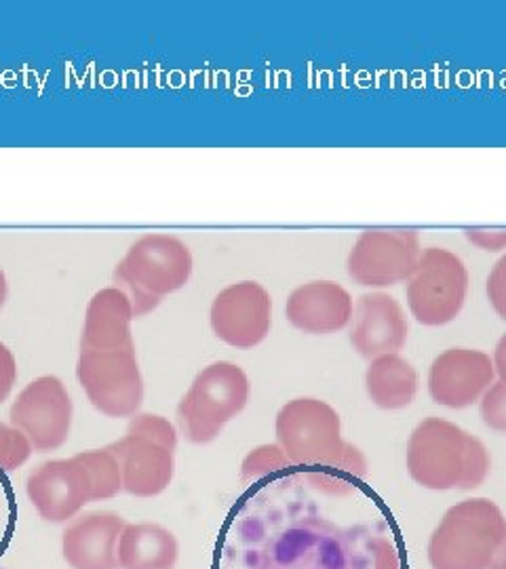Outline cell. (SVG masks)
Listing matches in <instances>:
<instances>
[{
    "instance_id": "cell-1",
    "label": "cell",
    "mask_w": 506,
    "mask_h": 569,
    "mask_svg": "<svg viewBox=\"0 0 506 569\" xmlns=\"http://www.w3.org/2000/svg\"><path fill=\"white\" fill-rule=\"evenodd\" d=\"M277 446L306 483L324 496L345 498L367 477L364 451L343 437L340 413L315 397L285 403L275 420Z\"/></svg>"
},
{
    "instance_id": "cell-2",
    "label": "cell",
    "mask_w": 506,
    "mask_h": 569,
    "mask_svg": "<svg viewBox=\"0 0 506 569\" xmlns=\"http://www.w3.org/2000/svg\"><path fill=\"white\" fill-rule=\"evenodd\" d=\"M405 468L420 488L470 491L486 483L492 458L482 439L449 420L430 416L407 439Z\"/></svg>"
},
{
    "instance_id": "cell-3",
    "label": "cell",
    "mask_w": 506,
    "mask_h": 569,
    "mask_svg": "<svg viewBox=\"0 0 506 569\" xmlns=\"http://www.w3.org/2000/svg\"><path fill=\"white\" fill-rule=\"evenodd\" d=\"M430 569H506V517L489 498L446 510L426 547Z\"/></svg>"
},
{
    "instance_id": "cell-4",
    "label": "cell",
    "mask_w": 506,
    "mask_h": 569,
    "mask_svg": "<svg viewBox=\"0 0 506 569\" xmlns=\"http://www.w3.org/2000/svg\"><path fill=\"white\" fill-rule=\"evenodd\" d=\"M190 277L192 253L182 239L146 234L115 268V287L127 296L133 317L140 319L161 305L162 298L183 289Z\"/></svg>"
},
{
    "instance_id": "cell-5",
    "label": "cell",
    "mask_w": 506,
    "mask_h": 569,
    "mask_svg": "<svg viewBox=\"0 0 506 569\" xmlns=\"http://www.w3.org/2000/svg\"><path fill=\"white\" fill-rule=\"evenodd\" d=\"M251 395L245 369L230 361H216L202 367L178 406V428L192 446H207L222 435L224 427L235 420Z\"/></svg>"
},
{
    "instance_id": "cell-6",
    "label": "cell",
    "mask_w": 506,
    "mask_h": 569,
    "mask_svg": "<svg viewBox=\"0 0 506 569\" xmlns=\"http://www.w3.org/2000/svg\"><path fill=\"white\" fill-rule=\"evenodd\" d=\"M468 270L460 256L446 247L423 251L414 274L405 287L411 317L425 327L452 323L465 308Z\"/></svg>"
},
{
    "instance_id": "cell-7",
    "label": "cell",
    "mask_w": 506,
    "mask_h": 569,
    "mask_svg": "<svg viewBox=\"0 0 506 569\" xmlns=\"http://www.w3.org/2000/svg\"><path fill=\"white\" fill-rule=\"evenodd\" d=\"M77 378L87 399L108 418H133L143 401V378L136 348L81 350Z\"/></svg>"
},
{
    "instance_id": "cell-8",
    "label": "cell",
    "mask_w": 506,
    "mask_h": 569,
    "mask_svg": "<svg viewBox=\"0 0 506 569\" xmlns=\"http://www.w3.org/2000/svg\"><path fill=\"white\" fill-rule=\"evenodd\" d=\"M254 569H348L345 529L324 517H300L264 545Z\"/></svg>"
},
{
    "instance_id": "cell-9",
    "label": "cell",
    "mask_w": 506,
    "mask_h": 569,
    "mask_svg": "<svg viewBox=\"0 0 506 569\" xmlns=\"http://www.w3.org/2000/svg\"><path fill=\"white\" fill-rule=\"evenodd\" d=\"M423 256L420 234L414 228H371L353 244L346 268L348 277L364 287L407 283Z\"/></svg>"
},
{
    "instance_id": "cell-10",
    "label": "cell",
    "mask_w": 506,
    "mask_h": 569,
    "mask_svg": "<svg viewBox=\"0 0 506 569\" xmlns=\"http://www.w3.org/2000/svg\"><path fill=\"white\" fill-rule=\"evenodd\" d=\"M75 406L56 376H41L21 390L11 407L9 425L23 432L34 451L60 449L72 430Z\"/></svg>"
},
{
    "instance_id": "cell-11",
    "label": "cell",
    "mask_w": 506,
    "mask_h": 569,
    "mask_svg": "<svg viewBox=\"0 0 506 569\" xmlns=\"http://www.w3.org/2000/svg\"><path fill=\"white\" fill-rule=\"evenodd\" d=\"M214 336L232 348L249 350L262 345L272 327V298L258 281L228 284L209 310Z\"/></svg>"
},
{
    "instance_id": "cell-12",
    "label": "cell",
    "mask_w": 506,
    "mask_h": 569,
    "mask_svg": "<svg viewBox=\"0 0 506 569\" xmlns=\"http://www.w3.org/2000/svg\"><path fill=\"white\" fill-rule=\"evenodd\" d=\"M496 382L492 357L477 348H447L428 367L426 388L437 406L466 409L482 401Z\"/></svg>"
},
{
    "instance_id": "cell-13",
    "label": "cell",
    "mask_w": 506,
    "mask_h": 569,
    "mask_svg": "<svg viewBox=\"0 0 506 569\" xmlns=\"http://www.w3.org/2000/svg\"><path fill=\"white\" fill-rule=\"evenodd\" d=\"M26 493L39 517L49 523H68L85 505L93 502L91 477L79 456L42 462L28 475Z\"/></svg>"
},
{
    "instance_id": "cell-14",
    "label": "cell",
    "mask_w": 506,
    "mask_h": 569,
    "mask_svg": "<svg viewBox=\"0 0 506 569\" xmlns=\"http://www.w3.org/2000/svg\"><path fill=\"white\" fill-rule=\"evenodd\" d=\"M407 317L404 306L385 291L364 293L350 321V345L359 357L374 361L383 355H399L407 345Z\"/></svg>"
},
{
    "instance_id": "cell-15",
    "label": "cell",
    "mask_w": 506,
    "mask_h": 569,
    "mask_svg": "<svg viewBox=\"0 0 506 569\" xmlns=\"http://www.w3.org/2000/svg\"><path fill=\"white\" fill-rule=\"evenodd\" d=\"M127 521L110 510L77 515L61 533V552L72 569H119V538Z\"/></svg>"
},
{
    "instance_id": "cell-16",
    "label": "cell",
    "mask_w": 506,
    "mask_h": 569,
    "mask_svg": "<svg viewBox=\"0 0 506 569\" xmlns=\"http://www.w3.org/2000/svg\"><path fill=\"white\" fill-rule=\"evenodd\" d=\"M108 449L121 465L122 491L129 496L155 498L171 486L176 449L136 432H127Z\"/></svg>"
},
{
    "instance_id": "cell-17",
    "label": "cell",
    "mask_w": 506,
    "mask_h": 569,
    "mask_svg": "<svg viewBox=\"0 0 506 569\" xmlns=\"http://www.w3.org/2000/svg\"><path fill=\"white\" fill-rule=\"evenodd\" d=\"M353 296L336 281H310L296 287L285 305V319L308 336H329L350 326Z\"/></svg>"
},
{
    "instance_id": "cell-18",
    "label": "cell",
    "mask_w": 506,
    "mask_h": 569,
    "mask_svg": "<svg viewBox=\"0 0 506 569\" xmlns=\"http://www.w3.org/2000/svg\"><path fill=\"white\" fill-rule=\"evenodd\" d=\"M133 310L117 287L98 291L85 312L81 350H129L133 346Z\"/></svg>"
},
{
    "instance_id": "cell-19",
    "label": "cell",
    "mask_w": 506,
    "mask_h": 569,
    "mask_svg": "<svg viewBox=\"0 0 506 569\" xmlns=\"http://www.w3.org/2000/svg\"><path fill=\"white\" fill-rule=\"evenodd\" d=\"M119 569H173L180 559L178 538L157 523H127L119 538Z\"/></svg>"
},
{
    "instance_id": "cell-20",
    "label": "cell",
    "mask_w": 506,
    "mask_h": 569,
    "mask_svg": "<svg viewBox=\"0 0 506 569\" xmlns=\"http://www.w3.org/2000/svg\"><path fill=\"white\" fill-rule=\"evenodd\" d=\"M418 371L401 355H383L369 361L365 371V392L369 401L385 411L411 406L418 395Z\"/></svg>"
},
{
    "instance_id": "cell-21",
    "label": "cell",
    "mask_w": 506,
    "mask_h": 569,
    "mask_svg": "<svg viewBox=\"0 0 506 569\" xmlns=\"http://www.w3.org/2000/svg\"><path fill=\"white\" fill-rule=\"evenodd\" d=\"M348 569H401L395 540L374 526L345 529Z\"/></svg>"
},
{
    "instance_id": "cell-22",
    "label": "cell",
    "mask_w": 506,
    "mask_h": 569,
    "mask_svg": "<svg viewBox=\"0 0 506 569\" xmlns=\"http://www.w3.org/2000/svg\"><path fill=\"white\" fill-rule=\"evenodd\" d=\"M77 456L89 470L91 486H93V502L110 500L121 493V465L110 449H91V451H81Z\"/></svg>"
},
{
    "instance_id": "cell-23",
    "label": "cell",
    "mask_w": 506,
    "mask_h": 569,
    "mask_svg": "<svg viewBox=\"0 0 506 569\" xmlns=\"http://www.w3.org/2000/svg\"><path fill=\"white\" fill-rule=\"evenodd\" d=\"M285 468L294 467L287 460L284 449L279 448L277 443L260 446V448L251 449L245 456L244 465H241V481L254 483V481H260L264 477L285 470Z\"/></svg>"
},
{
    "instance_id": "cell-24",
    "label": "cell",
    "mask_w": 506,
    "mask_h": 569,
    "mask_svg": "<svg viewBox=\"0 0 506 569\" xmlns=\"http://www.w3.org/2000/svg\"><path fill=\"white\" fill-rule=\"evenodd\" d=\"M32 451L34 449L21 430L0 422V472H11L23 467L30 460Z\"/></svg>"
},
{
    "instance_id": "cell-25",
    "label": "cell",
    "mask_w": 506,
    "mask_h": 569,
    "mask_svg": "<svg viewBox=\"0 0 506 569\" xmlns=\"http://www.w3.org/2000/svg\"><path fill=\"white\" fill-rule=\"evenodd\" d=\"M127 432H136V435H143L148 439L161 441L169 448H178V430L176 427L162 418V416H155V413H136L129 422Z\"/></svg>"
},
{
    "instance_id": "cell-26",
    "label": "cell",
    "mask_w": 506,
    "mask_h": 569,
    "mask_svg": "<svg viewBox=\"0 0 506 569\" xmlns=\"http://www.w3.org/2000/svg\"><path fill=\"white\" fill-rule=\"evenodd\" d=\"M482 420L489 430L506 435V382L496 380L479 401Z\"/></svg>"
},
{
    "instance_id": "cell-27",
    "label": "cell",
    "mask_w": 506,
    "mask_h": 569,
    "mask_svg": "<svg viewBox=\"0 0 506 569\" xmlns=\"http://www.w3.org/2000/svg\"><path fill=\"white\" fill-rule=\"evenodd\" d=\"M487 300L494 312L506 323V253L492 266L487 274Z\"/></svg>"
},
{
    "instance_id": "cell-28",
    "label": "cell",
    "mask_w": 506,
    "mask_h": 569,
    "mask_svg": "<svg viewBox=\"0 0 506 569\" xmlns=\"http://www.w3.org/2000/svg\"><path fill=\"white\" fill-rule=\"evenodd\" d=\"M465 237L482 251H505L506 228H466Z\"/></svg>"
},
{
    "instance_id": "cell-29",
    "label": "cell",
    "mask_w": 506,
    "mask_h": 569,
    "mask_svg": "<svg viewBox=\"0 0 506 569\" xmlns=\"http://www.w3.org/2000/svg\"><path fill=\"white\" fill-rule=\"evenodd\" d=\"M18 382V361L9 346L0 342V406L9 399Z\"/></svg>"
},
{
    "instance_id": "cell-30",
    "label": "cell",
    "mask_w": 506,
    "mask_h": 569,
    "mask_svg": "<svg viewBox=\"0 0 506 569\" xmlns=\"http://www.w3.org/2000/svg\"><path fill=\"white\" fill-rule=\"evenodd\" d=\"M492 361H494V369H496V380L506 382V333L494 348Z\"/></svg>"
},
{
    "instance_id": "cell-31",
    "label": "cell",
    "mask_w": 506,
    "mask_h": 569,
    "mask_svg": "<svg viewBox=\"0 0 506 569\" xmlns=\"http://www.w3.org/2000/svg\"><path fill=\"white\" fill-rule=\"evenodd\" d=\"M7 298H9V283H7L4 270L0 268V310L7 305Z\"/></svg>"
}]
</instances>
